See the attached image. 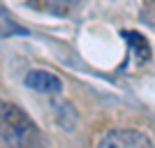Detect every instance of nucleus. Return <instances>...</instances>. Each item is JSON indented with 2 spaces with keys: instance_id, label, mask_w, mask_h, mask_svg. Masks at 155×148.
Listing matches in <instances>:
<instances>
[{
  "instance_id": "nucleus-1",
  "label": "nucleus",
  "mask_w": 155,
  "mask_h": 148,
  "mask_svg": "<svg viewBox=\"0 0 155 148\" xmlns=\"http://www.w3.org/2000/svg\"><path fill=\"white\" fill-rule=\"evenodd\" d=\"M0 136L32 146V139H37V125L21 107L0 100Z\"/></svg>"
},
{
  "instance_id": "nucleus-2",
  "label": "nucleus",
  "mask_w": 155,
  "mask_h": 148,
  "mask_svg": "<svg viewBox=\"0 0 155 148\" xmlns=\"http://www.w3.org/2000/svg\"><path fill=\"white\" fill-rule=\"evenodd\" d=\"M97 148H155V146L139 130H111L102 136Z\"/></svg>"
},
{
  "instance_id": "nucleus-3",
  "label": "nucleus",
  "mask_w": 155,
  "mask_h": 148,
  "mask_svg": "<svg viewBox=\"0 0 155 148\" xmlns=\"http://www.w3.org/2000/svg\"><path fill=\"white\" fill-rule=\"evenodd\" d=\"M23 84L35 93H42V95H56L63 90V81L49 70H30L23 79Z\"/></svg>"
},
{
  "instance_id": "nucleus-4",
  "label": "nucleus",
  "mask_w": 155,
  "mask_h": 148,
  "mask_svg": "<svg viewBox=\"0 0 155 148\" xmlns=\"http://www.w3.org/2000/svg\"><path fill=\"white\" fill-rule=\"evenodd\" d=\"M46 5H49V9H53V12H65L67 7L77 5V0H46Z\"/></svg>"
}]
</instances>
